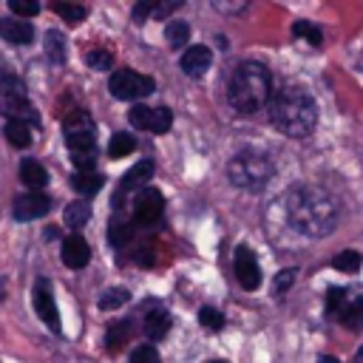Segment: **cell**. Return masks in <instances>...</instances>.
I'll return each mask as SVG.
<instances>
[{
  "label": "cell",
  "instance_id": "8d00e7d4",
  "mask_svg": "<svg viewBox=\"0 0 363 363\" xmlns=\"http://www.w3.org/2000/svg\"><path fill=\"white\" fill-rule=\"evenodd\" d=\"M318 363H337V357H332V354H323V357H318Z\"/></svg>",
  "mask_w": 363,
  "mask_h": 363
},
{
  "label": "cell",
  "instance_id": "6da1fadb",
  "mask_svg": "<svg viewBox=\"0 0 363 363\" xmlns=\"http://www.w3.org/2000/svg\"><path fill=\"white\" fill-rule=\"evenodd\" d=\"M289 224L303 235H326L337 224V201L318 184L292 187L286 196Z\"/></svg>",
  "mask_w": 363,
  "mask_h": 363
},
{
  "label": "cell",
  "instance_id": "484cf974",
  "mask_svg": "<svg viewBox=\"0 0 363 363\" xmlns=\"http://www.w3.org/2000/svg\"><path fill=\"white\" fill-rule=\"evenodd\" d=\"M133 147H136V142H133L130 133H113V139L108 145V153H111V159H122V156L133 153Z\"/></svg>",
  "mask_w": 363,
  "mask_h": 363
},
{
  "label": "cell",
  "instance_id": "8fae6325",
  "mask_svg": "<svg viewBox=\"0 0 363 363\" xmlns=\"http://www.w3.org/2000/svg\"><path fill=\"white\" fill-rule=\"evenodd\" d=\"M153 170H156V164H153V159H139L125 176H122V182H119V190H116V207H122V199L128 196V193H133V190H145V182H150L153 179Z\"/></svg>",
  "mask_w": 363,
  "mask_h": 363
},
{
  "label": "cell",
  "instance_id": "9c48e42d",
  "mask_svg": "<svg viewBox=\"0 0 363 363\" xmlns=\"http://www.w3.org/2000/svg\"><path fill=\"white\" fill-rule=\"evenodd\" d=\"M34 309L40 315L43 323H48L51 332H60V309H57V301L51 295V284L45 278H37L34 281Z\"/></svg>",
  "mask_w": 363,
  "mask_h": 363
},
{
  "label": "cell",
  "instance_id": "2e32d148",
  "mask_svg": "<svg viewBox=\"0 0 363 363\" xmlns=\"http://www.w3.org/2000/svg\"><path fill=\"white\" fill-rule=\"evenodd\" d=\"M20 182L26 187H31V193H40L48 184V173L37 159H23L20 162Z\"/></svg>",
  "mask_w": 363,
  "mask_h": 363
},
{
  "label": "cell",
  "instance_id": "f546056e",
  "mask_svg": "<svg viewBox=\"0 0 363 363\" xmlns=\"http://www.w3.org/2000/svg\"><path fill=\"white\" fill-rule=\"evenodd\" d=\"M292 34H295V37H303V40H309L312 45H320V40H323L320 28H318L315 23H306V20H298V23L292 26Z\"/></svg>",
  "mask_w": 363,
  "mask_h": 363
},
{
  "label": "cell",
  "instance_id": "5b68a950",
  "mask_svg": "<svg viewBox=\"0 0 363 363\" xmlns=\"http://www.w3.org/2000/svg\"><path fill=\"white\" fill-rule=\"evenodd\" d=\"M0 113L6 119H23L37 122V111L28 102V91L20 77H0Z\"/></svg>",
  "mask_w": 363,
  "mask_h": 363
},
{
  "label": "cell",
  "instance_id": "4fadbf2b",
  "mask_svg": "<svg viewBox=\"0 0 363 363\" xmlns=\"http://www.w3.org/2000/svg\"><path fill=\"white\" fill-rule=\"evenodd\" d=\"M210 65H213V51H210L207 45H190V48L182 54V62H179V68H182L187 77H193V79L204 77Z\"/></svg>",
  "mask_w": 363,
  "mask_h": 363
},
{
  "label": "cell",
  "instance_id": "836d02e7",
  "mask_svg": "<svg viewBox=\"0 0 363 363\" xmlns=\"http://www.w3.org/2000/svg\"><path fill=\"white\" fill-rule=\"evenodd\" d=\"M9 9L17 17H34V14H40V3H31V0H11Z\"/></svg>",
  "mask_w": 363,
  "mask_h": 363
},
{
  "label": "cell",
  "instance_id": "ba28073f",
  "mask_svg": "<svg viewBox=\"0 0 363 363\" xmlns=\"http://www.w3.org/2000/svg\"><path fill=\"white\" fill-rule=\"evenodd\" d=\"M164 213V196L156 187H145L133 196V221L136 224H156Z\"/></svg>",
  "mask_w": 363,
  "mask_h": 363
},
{
  "label": "cell",
  "instance_id": "74e56055",
  "mask_svg": "<svg viewBox=\"0 0 363 363\" xmlns=\"http://www.w3.org/2000/svg\"><path fill=\"white\" fill-rule=\"evenodd\" d=\"M352 363H363V346H360V349H357V354H354V357H352Z\"/></svg>",
  "mask_w": 363,
  "mask_h": 363
},
{
  "label": "cell",
  "instance_id": "7c38bea8",
  "mask_svg": "<svg viewBox=\"0 0 363 363\" xmlns=\"http://www.w3.org/2000/svg\"><path fill=\"white\" fill-rule=\"evenodd\" d=\"M51 210V199L43 196V193H26V196H17L14 199V218L17 221H34L40 216H45Z\"/></svg>",
  "mask_w": 363,
  "mask_h": 363
},
{
  "label": "cell",
  "instance_id": "9a60e30c",
  "mask_svg": "<svg viewBox=\"0 0 363 363\" xmlns=\"http://www.w3.org/2000/svg\"><path fill=\"white\" fill-rule=\"evenodd\" d=\"M0 37H3L6 43L23 45V43H31V40H34V28H31V23H26V20L3 17V20H0Z\"/></svg>",
  "mask_w": 363,
  "mask_h": 363
},
{
  "label": "cell",
  "instance_id": "ac0fdd59",
  "mask_svg": "<svg viewBox=\"0 0 363 363\" xmlns=\"http://www.w3.org/2000/svg\"><path fill=\"white\" fill-rule=\"evenodd\" d=\"M167 329H170V312H167V309L156 306V309H150V312L145 315V335H147L150 340L164 337Z\"/></svg>",
  "mask_w": 363,
  "mask_h": 363
},
{
  "label": "cell",
  "instance_id": "d6a6232c",
  "mask_svg": "<svg viewBox=\"0 0 363 363\" xmlns=\"http://www.w3.org/2000/svg\"><path fill=\"white\" fill-rule=\"evenodd\" d=\"M54 11L62 17V20H68V23H79V20H85V6H74V3H57L54 6Z\"/></svg>",
  "mask_w": 363,
  "mask_h": 363
},
{
  "label": "cell",
  "instance_id": "f35d334b",
  "mask_svg": "<svg viewBox=\"0 0 363 363\" xmlns=\"http://www.w3.org/2000/svg\"><path fill=\"white\" fill-rule=\"evenodd\" d=\"M210 363H227V360H210Z\"/></svg>",
  "mask_w": 363,
  "mask_h": 363
},
{
  "label": "cell",
  "instance_id": "e575fe53",
  "mask_svg": "<svg viewBox=\"0 0 363 363\" xmlns=\"http://www.w3.org/2000/svg\"><path fill=\"white\" fill-rule=\"evenodd\" d=\"M130 363H162V360H159V352L145 343V346H136V352L130 354Z\"/></svg>",
  "mask_w": 363,
  "mask_h": 363
},
{
  "label": "cell",
  "instance_id": "f1b7e54d",
  "mask_svg": "<svg viewBox=\"0 0 363 363\" xmlns=\"http://www.w3.org/2000/svg\"><path fill=\"white\" fill-rule=\"evenodd\" d=\"M85 62L91 68H96V71H111L113 68V54L105 51V48H94V51L85 54Z\"/></svg>",
  "mask_w": 363,
  "mask_h": 363
},
{
  "label": "cell",
  "instance_id": "d590c367",
  "mask_svg": "<svg viewBox=\"0 0 363 363\" xmlns=\"http://www.w3.org/2000/svg\"><path fill=\"white\" fill-rule=\"evenodd\" d=\"M292 281H295V269H284V272L275 278V292L281 295L284 289H289V284H292Z\"/></svg>",
  "mask_w": 363,
  "mask_h": 363
},
{
  "label": "cell",
  "instance_id": "603a6c76",
  "mask_svg": "<svg viewBox=\"0 0 363 363\" xmlns=\"http://www.w3.org/2000/svg\"><path fill=\"white\" fill-rule=\"evenodd\" d=\"M164 40H167L170 48H182L190 40V26L184 20H170L167 28H164Z\"/></svg>",
  "mask_w": 363,
  "mask_h": 363
},
{
  "label": "cell",
  "instance_id": "d4e9b609",
  "mask_svg": "<svg viewBox=\"0 0 363 363\" xmlns=\"http://www.w3.org/2000/svg\"><path fill=\"white\" fill-rule=\"evenodd\" d=\"M360 264H363V258H360L357 250H343V252H337V255L332 258V267L340 269V272H357Z\"/></svg>",
  "mask_w": 363,
  "mask_h": 363
},
{
  "label": "cell",
  "instance_id": "ffe728a7",
  "mask_svg": "<svg viewBox=\"0 0 363 363\" xmlns=\"http://www.w3.org/2000/svg\"><path fill=\"white\" fill-rule=\"evenodd\" d=\"M6 139L14 147H28L31 145V125L23 119H9L6 122Z\"/></svg>",
  "mask_w": 363,
  "mask_h": 363
},
{
  "label": "cell",
  "instance_id": "e0dca14e",
  "mask_svg": "<svg viewBox=\"0 0 363 363\" xmlns=\"http://www.w3.org/2000/svg\"><path fill=\"white\" fill-rule=\"evenodd\" d=\"M65 128V139L68 136H94V119L88 111H71L62 122Z\"/></svg>",
  "mask_w": 363,
  "mask_h": 363
},
{
  "label": "cell",
  "instance_id": "44dd1931",
  "mask_svg": "<svg viewBox=\"0 0 363 363\" xmlns=\"http://www.w3.org/2000/svg\"><path fill=\"white\" fill-rule=\"evenodd\" d=\"M337 318L346 329H363V298H349Z\"/></svg>",
  "mask_w": 363,
  "mask_h": 363
},
{
  "label": "cell",
  "instance_id": "d6986e66",
  "mask_svg": "<svg viewBox=\"0 0 363 363\" xmlns=\"http://www.w3.org/2000/svg\"><path fill=\"white\" fill-rule=\"evenodd\" d=\"M102 173H96V170H88V173H74V179H71V187L79 193V196H94V193H99L102 190Z\"/></svg>",
  "mask_w": 363,
  "mask_h": 363
},
{
  "label": "cell",
  "instance_id": "3957f363",
  "mask_svg": "<svg viewBox=\"0 0 363 363\" xmlns=\"http://www.w3.org/2000/svg\"><path fill=\"white\" fill-rule=\"evenodd\" d=\"M227 99L238 113H255L272 99V77L261 62H241L227 85Z\"/></svg>",
  "mask_w": 363,
  "mask_h": 363
},
{
  "label": "cell",
  "instance_id": "52a82bcc",
  "mask_svg": "<svg viewBox=\"0 0 363 363\" xmlns=\"http://www.w3.org/2000/svg\"><path fill=\"white\" fill-rule=\"evenodd\" d=\"M128 122L136 128V130H150V133H167L170 125H173V113L170 108H147V105H136L130 108L128 113Z\"/></svg>",
  "mask_w": 363,
  "mask_h": 363
},
{
  "label": "cell",
  "instance_id": "7a4b0ae2",
  "mask_svg": "<svg viewBox=\"0 0 363 363\" xmlns=\"http://www.w3.org/2000/svg\"><path fill=\"white\" fill-rule=\"evenodd\" d=\"M269 119L281 133H286L292 139H303L312 133V128L318 122V105L303 88L286 85V88L272 94Z\"/></svg>",
  "mask_w": 363,
  "mask_h": 363
},
{
  "label": "cell",
  "instance_id": "1f68e13d",
  "mask_svg": "<svg viewBox=\"0 0 363 363\" xmlns=\"http://www.w3.org/2000/svg\"><path fill=\"white\" fill-rule=\"evenodd\" d=\"M199 323H201L204 329L218 332V329L224 326V315H221L218 309H213V306H201V309H199Z\"/></svg>",
  "mask_w": 363,
  "mask_h": 363
},
{
  "label": "cell",
  "instance_id": "83f0119b",
  "mask_svg": "<svg viewBox=\"0 0 363 363\" xmlns=\"http://www.w3.org/2000/svg\"><path fill=\"white\" fill-rule=\"evenodd\" d=\"M128 289L125 286H116V289H108L102 298H99V309H105V312H111V309H119L122 303H128Z\"/></svg>",
  "mask_w": 363,
  "mask_h": 363
},
{
  "label": "cell",
  "instance_id": "4dcf8cb0",
  "mask_svg": "<svg viewBox=\"0 0 363 363\" xmlns=\"http://www.w3.org/2000/svg\"><path fill=\"white\" fill-rule=\"evenodd\" d=\"M346 301H349L346 289H340V286H332V289L326 292V312L337 318V315H340V309L346 306Z\"/></svg>",
  "mask_w": 363,
  "mask_h": 363
},
{
  "label": "cell",
  "instance_id": "4316f807",
  "mask_svg": "<svg viewBox=\"0 0 363 363\" xmlns=\"http://www.w3.org/2000/svg\"><path fill=\"white\" fill-rule=\"evenodd\" d=\"M128 335H130V320H116V323L108 329V349H111V352L122 349V343L128 340Z\"/></svg>",
  "mask_w": 363,
  "mask_h": 363
},
{
  "label": "cell",
  "instance_id": "8992f818",
  "mask_svg": "<svg viewBox=\"0 0 363 363\" xmlns=\"http://www.w3.org/2000/svg\"><path fill=\"white\" fill-rule=\"evenodd\" d=\"M108 91L116 99H142L156 91V82L147 74H139L130 68H116L108 79Z\"/></svg>",
  "mask_w": 363,
  "mask_h": 363
},
{
  "label": "cell",
  "instance_id": "277c9868",
  "mask_svg": "<svg viewBox=\"0 0 363 363\" xmlns=\"http://www.w3.org/2000/svg\"><path fill=\"white\" fill-rule=\"evenodd\" d=\"M227 176L235 187H244V190H261L269 179H272V162L267 153L255 150V147H247V150H238L230 164H227Z\"/></svg>",
  "mask_w": 363,
  "mask_h": 363
},
{
  "label": "cell",
  "instance_id": "cb8c5ba5",
  "mask_svg": "<svg viewBox=\"0 0 363 363\" xmlns=\"http://www.w3.org/2000/svg\"><path fill=\"white\" fill-rule=\"evenodd\" d=\"M45 54H48L51 62H57V65L65 62V40H62L60 31H48V34H45Z\"/></svg>",
  "mask_w": 363,
  "mask_h": 363
},
{
  "label": "cell",
  "instance_id": "30bf717a",
  "mask_svg": "<svg viewBox=\"0 0 363 363\" xmlns=\"http://www.w3.org/2000/svg\"><path fill=\"white\" fill-rule=\"evenodd\" d=\"M233 269H235V278L244 289H258L261 284V267H258V258L250 247H238L235 250V258H233Z\"/></svg>",
  "mask_w": 363,
  "mask_h": 363
},
{
  "label": "cell",
  "instance_id": "5bb4252c",
  "mask_svg": "<svg viewBox=\"0 0 363 363\" xmlns=\"http://www.w3.org/2000/svg\"><path fill=\"white\" fill-rule=\"evenodd\" d=\"M88 261H91V247H88V241H85L79 233L68 235L65 244H62V264L71 267V269H82Z\"/></svg>",
  "mask_w": 363,
  "mask_h": 363
},
{
  "label": "cell",
  "instance_id": "7402d4cb",
  "mask_svg": "<svg viewBox=\"0 0 363 363\" xmlns=\"http://www.w3.org/2000/svg\"><path fill=\"white\" fill-rule=\"evenodd\" d=\"M62 218H65V224H68L71 230H79V227H85V221L91 218V204H88V201H71V204L65 207Z\"/></svg>",
  "mask_w": 363,
  "mask_h": 363
}]
</instances>
